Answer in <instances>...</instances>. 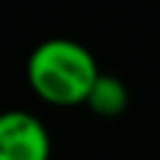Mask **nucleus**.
<instances>
[{
  "label": "nucleus",
  "instance_id": "obj_1",
  "mask_svg": "<svg viewBox=\"0 0 160 160\" xmlns=\"http://www.w3.org/2000/svg\"><path fill=\"white\" fill-rule=\"evenodd\" d=\"M101 76L96 56L76 39L53 37L39 42L25 62V82L31 93L53 107L87 104V96Z\"/></svg>",
  "mask_w": 160,
  "mask_h": 160
},
{
  "label": "nucleus",
  "instance_id": "obj_3",
  "mask_svg": "<svg viewBox=\"0 0 160 160\" xmlns=\"http://www.w3.org/2000/svg\"><path fill=\"white\" fill-rule=\"evenodd\" d=\"M87 107H90V112H96L101 118H118L129 107V90L118 76L101 73L87 96Z\"/></svg>",
  "mask_w": 160,
  "mask_h": 160
},
{
  "label": "nucleus",
  "instance_id": "obj_2",
  "mask_svg": "<svg viewBox=\"0 0 160 160\" xmlns=\"http://www.w3.org/2000/svg\"><path fill=\"white\" fill-rule=\"evenodd\" d=\"M0 160H51L48 127L25 110L0 112Z\"/></svg>",
  "mask_w": 160,
  "mask_h": 160
}]
</instances>
